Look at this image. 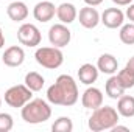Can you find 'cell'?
<instances>
[{
    "label": "cell",
    "mask_w": 134,
    "mask_h": 132,
    "mask_svg": "<svg viewBox=\"0 0 134 132\" xmlns=\"http://www.w3.org/2000/svg\"><path fill=\"white\" fill-rule=\"evenodd\" d=\"M47 99L55 106H73L78 101V86L70 75H61L47 89Z\"/></svg>",
    "instance_id": "6da1fadb"
},
{
    "label": "cell",
    "mask_w": 134,
    "mask_h": 132,
    "mask_svg": "<svg viewBox=\"0 0 134 132\" xmlns=\"http://www.w3.org/2000/svg\"><path fill=\"white\" fill-rule=\"evenodd\" d=\"M119 112L117 109L111 107V106H100L97 109H94L92 115L89 117V129L92 132H101L106 129H112L117 123H119Z\"/></svg>",
    "instance_id": "7a4b0ae2"
},
{
    "label": "cell",
    "mask_w": 134,
    "mask_h": 132,
    "mask_svg": "<svg viewBox=\"0 0 134 132\" xmlns=\"http://www.w3.org/2000/svg\"><path fill=\"white\" fill-rule=\"evenodd\" d=\"M20 115H22V120L25 123H30V124L45 123L52 117V107H50V104L47 101H44L41 98L30 99L22 107Z\"/></svg>",
    "instance_id": "3957f363"
},
{
    "label": "cell",
    "mask_w": 134,
    "mask_h": 132,
    "mask_svg": "<svg viewBox=\"0 0 134 132\" xmlns=\"http://www.w3.org/2000/svg\"><path fill=\"white\" fill-rule=\"evenodd\" d=\"M34 58L39 65L48 70H55L64 62V55L58 47H41L36 50Z\"/></svg>",
    "instance_id": "277c9868"
},
{
    "label": "cell",
    "mask_w": 134,
    "mask_h": 132,
    "mask_svg": "<svg viewBox=\"0 0 134 132\" xmlns=\"http://www.w3.org/2000/svg\"><path fill=\"white\" fill-rule=\"evenodd\" d=\"M33 97V92L25 86V84H17V86H13L9 87L6 92H5V103L9 106V107H24Z\"/></svg>",
    "instance_id": "5b68a950"
},
{
    "label": "cell",
    "mask_w": 134,
    "mask_h": 132,
    "mask_svg": "<svg viewBox=\"0 0 134 132\" xmlns=\"http://www.w3.org/2000/svg\"><path fill=\"white\" fill-rule=\"evenodd\" d=\"M17 39L22 45L25 47H36L41 44V31L33 23H22L20 28L17 30Z\"/></svg>",
    "instance_id": "8992f818"
},
{
    "label": "cell",
    "mask_w": 134,
    "mask_h": 132,
    "mask_svg": "<svg viewBox=\"0 0 134 132\" xmlns=\"http://www.w3.org/2000/svg\"><path fill=\"white\" fill-rule=\"evenodd\" d=\"M70 39H72V33H70V30L67 28L64 23H55V25L50 27V30H48V40H50V44L53 47L63 48V47L69 45Z\"/></svg>",
    "instance_id": "52a82bcc"
},
{
    "label": "cell",
    "mask_w": 134,
    "mask_h": 132,
    "mask_svg": "<svg viewBox=\"0 0 134 132\" xmlns=\"http://www.w3.org/2000/svg\"><path fill=\"white\" fill-rule=\"evenodd\" d=\"M123 20H125V14H123V11L120 8H108L100 16V22H103L104 27L112 28V30L122 27Z\"/></svg>",
    "instance_id": "ba28073f"
},
{
    "label": "cell",
    "mask_w": 134,
    "mask_h": 132,
    "mask_svg": "<svg viewBox=\"0 0 134 132\" xmlns=\"http://www.w3.org/2000/svg\"><path fill=\"white\" fill-rule=\"evenodd\" d=\"M55 14H56V6L52 2H48V0H42V2L36 3V6L33 9L34 19L37 22H42V23L52 20L55 17Z\"/></svg>",
    "instance_id": "9c48e42d"
},
{
    "label": "cell",
    "mask_w": 134,
    "mask_h": 132,
    "mask_svg": "<svg viewBox=\"0 0 134 132\" xmlns=\"http://www.w3.org/2000/svg\"><path fill=\"white\" fill-rule=\"evenodd\" d=\"M2 59H3V64H5V65L19 67V65H22L24 61H25V51H24L22 47H19V45H13V47H9V48L5 50Z\"/></svg>",
    "instance_id": "30bf717a"
},
{
    "label": "cell",
    "mask_w": 134,
    "mask_h": 132,
    "mask_svg": "<svg viewBox=\"0 0 134 132\" xmlns=\"http://www.w3.org/2000/svg\"><path fill=\"white\" fill-rule=\"evenodd\" d=\"M81 104H83V107L91 109V110L103 106V93H101V90L97 89V87L86 89L83 97H81Z\"/></svg>",
    "instance_id": "8fae6325"
},
{
    "label": "cell",
    "mask_w": 134,
    "mask_h": 132,
    "mask_svg": "<svg viewBox=\"0 0 134 132\" xmlns=\"http://www.w3.org/2000/svg\"><path fill=\"white\" fill-rule=\"evenodd\" d=\"M78 19H80V23L84 28H87V30H92V28H95L100 23V14H98V11L94 6H89V5L86 8L80 9Z\"/></svg>",
    "instance_id": "7c38bea8"
},
{
    "label": "cell",
    "mask_w": 134,
    "mask_h": 132,
    "mask_svg": "<svg viewBox=\"0 0 134 132\" xmlns=\"http://www.w3.org/2000/svg\"><path fill=\"white\" fill-rule=\"evenodd\" d=\"M6 14L11 20L14 22H22L28 17V8L24 2H19V0H13L8 8H6Z\"/></svg>",
    "instance_id": "4fadbf2b"
},
{
    "label": "cell",
    "mask_w": 134,
    "mask_h": 132,
    "mask_svg": "<svg viewBox=\"0 0 134 132\" xmlns=\"http://www.w3.org/2000/svg\"><path fill=\"white\" fill-rule=\"evenodd\" d=\"M78 79L86 86L94 84L98 79V68L92 64H83L78 68Z\"/></svg>",
    "instance_id": "5bb4252c"
},
{
    "label": "cell",
    "mask_w": 134,
    "mask_h": 132,
    "mask_svg": "<svg viewBox=\"0 0 134 132\" xmlns=\"http://www.w3.org/2000/svg\"><path fill=\"white\" fill-rule=\"evenodd\" d=\"M56 16H58V19L61 20V23H64V25L67 23V25H69V23L75 22L78 13H76V8H75L73 3H61V5L56 8Z\"/></svg>",
    "instance_id": "9a60e30c"
},
{
    "label": "cell",
    "mask_w": 134,
    "mask_h": 132,
    "mask_svg": "<svg viewBox=\"0 0 134 132\" xmlns=\"http://www.w3.org/2000/svg\"><path fill=\"white\" fill-rule=\"evenodd\" d=\"M117 67H119V62L115 59V56L109 55V53H104L101 55L97 61V68L101 73H106V75H114L117 71Z\"/></svg>",
    "instance_id": "2e32d148"
},
{
    "label": "cell",
    "mask_w": 134,
    "mask_h": 132,
    "mask_svg": "<svg viewBox=\"0 0 134 132\" xmlns=\"http://www.w3.org/2000/svg\"><path fill=\"white\" fill-rule=\"evenodd\" d=\"M104 90H106V95L112 99H119L123 93H125V89H123V86L120 84L117 75H111V78L106 81Z\"/></svg>",
    "instance_id": "e0dca14e"
},
{
    "label": "cell",
    "mask_w": 134,
    "mask_h": 132,
    "mask_svg": "<svg viewBox=\"0 0 134 132\" xmlns=\"http://www.w3.org/2000/svg\"><path fill=\"white\" fill-rule=\"evenodd\" d=\"M117 112H119V115H122L125 118L134 117V97L122 95L117 103Z\"/></svg>",
    "instance_id": "ac0fdd59"
},
{
    "label": "cell",
    "mask_w": 134,
    "mask_h": 132,
    "mask_svg": "<svg viewBox=\"0 0 134 132\" xmlns=\"http://www.w3.org/2000/svg\"><path fill=\"white\" fill-rule=\"evenodd\" d=\"M44 84H45V79H44L37 71H30V73L25 75V86H27L31 92H39V90H42Z\"/></svg>",
    "instance_id": "d6986e66"
},
{
    "label": "cell",
    "mask_w": 134,
    "mask_h": 132,
    "mask_svg": "<svg viewBox=\"0 0 134 132\" xmlns=\"http://www.w3.org/2000/svg\"><path fill=\"white\" fill-rule=\"evenodd\" d=\"M53 132H72L73 131V123L69 117H59L53 124H52Z\"/></svg>",
    "instance_id": "ffe728a7"
},
{
    "label": "cell",
    "mask_w": 134,
    "mask_h": 132,
    "mask_svg": "<svg viewBox=\"0 0 134 132\" xmlns=\"http://www.w3.org/2000/svg\"><path fill=\"white\" fill-rule=\"evenodd\" d=\"M117 78H119V81H120V84L123 86L125 90L134 87V71H131L130 68L125 67L123 70H120L119 75H117Z\"/></svg>",
    "instance_id": "44dd1931"
},
{
    "label": "cell",
    "mask_w": 134,
    "mask_h": 132,
    "mask_svg": "<svg viewBox=\"0 0 134 132\" xmlns=\"http://www.w3.org/2000/svg\"><path fill=\"white\" fill-rule=\"evenodd\" d=\"M119 36H120V40L125 45H134V23L122 25Z\"/></svg>",
    "instance_id": "7402d4cb"
},
{
    "label": "cell",
    "mask_w": 134,
    "mask_h": 132,
    "mask_svg": "<svg viewBox=\"0 0 134 132\" xmlns=\"http://www.w3.org/2000/svg\"><path fill=\"white\" fill-rule=\"evenodd\" d=\"M14 126V121H13V117L9 113H5L2 112L0 113V132H9Z\"/></svg>",
    "instance_id": "603a6c76"
},
{
    "label": "cell",
    "mask_w": 134,
    "mask_h": 132,
    "mask_svg": "<svg viewBox=\"0 0 134 132\" xmlns=\"http://www.w3.org/2000/svg\"><path fill=\"white\" fill-rule=\"evenodd\" d=\"M128 6H130V8L126 9V17H128V19H130V20L134 23V3L128 5Z\"/></svg>",
    "instance_id": "cb8c5ba5"
},
{
    "label": "cell",
    "mask_w": 134,
    "mask_h": 132,
    "mask_svg": "<svg viewBox=\"0 0 134 132\" xmlns=\"http://www.w3.org/2000/svg\"><path fill=\"white\" fill-rule=\"evenodd\" d=\"M117 6H126V5H131L133 0H112Z\"/></svg>",
    "instance_id": "d4e9b609"
},
{
    "label": "cell",
    "mask_w": 134,
    "mask_h": 132,
    "mask_svg": "<svg viewBox=\"0 0 134 132\" xmlns=\"http://www.w3.org/2000/svg\"><path fill=\"white\" fill-rule=\"evenodd\" d=\"M84 3L89 6H98L100 3H103V0H84Z\"/></svg>",
    "instance_id": "484cf974"
},
{
    "label": "cell",
    "mask_w": 134,
    "mask_h": 132,
    "mask_svg": "<svg viewBox=\"0 0 134 132\" xmlns=\"http://www.w3.org/2000/svg\"><path fill=\"white\" fill-rule=\"evenodd\" d=\"M111 131L117 132V131H130V129H128V128H126V126H119V123H117V124H115V126H114V128H112V129H111Z\"/></svg>",
    "instance_id": "4316f807"
},
{
    "label": "cell",
    "mask_w": 134,
    "mask_h": 132,
    "mask_svg": "<svg viewBox=\"0 0 134 132\" xmlns=\"http://www.w3.org/2000/svg\"><path fill=\"white\" fill-rule=\"evenodd\" d=\"M126 68H130V70H131V71H134V56L133 58H130V61H128V62H126Z\"/></svg>",
    "instance_id": "83f0119b"
},
{
    "label": "cell",
    "mask_w": 134,
    "mask_h": 132,
    "mask_svg": "<svg viewBox=\"0 0 134 132\" xmlns=\"http://www.w3.org/2000/svg\"><path fill=\"white\" fill-rule=\"evenodd\" d=\"M3 45H5V36H3V31L0 28V48H3Z\"/></svg>",
    "instance_id": "f1b7e54d"
},
{
    "label": "cell",
    "mask_w": 134,
    "mask_h": 132,
    "mask_svg": "<svg viewBox=\"0 0 134 132\" xmlns=\"http://www.w3.org/2000/svg\"><path fill=\"white\" fill-rule=\"evenodd\" d=\"M0 106H2V98H0Z\"/></svg>",
    "instance_id": "f546056e"
}]
</instances>
